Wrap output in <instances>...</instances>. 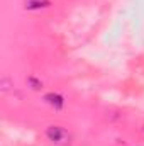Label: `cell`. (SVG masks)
Listing matches in <instances>:
<instances>
[{"label": "cell", "instance_id": "1", "mask_svg": "<svg viewBox=\"0 0 144 146\" xmlns=\"http://www.w3.org/2000/svg\"><path fill=\"white\" fill-rule=\"evenodd\" d=\"M46 136L49 141H53L54 145H66L70 141V134L66 129L59 127V126H49L46 131Z\"/></svg>", "mask_w": 144, "mask_h": 146}, {"label": "cell", "instance_id": "2", "mask_svg": "<svg viewBox=\"0 0 144 146\" xmlns=\"http://www.w3.org/2000/svg\"><path fill=\"white\" fill-rule=\"evenodd\" d=\"M44 100L51 107H54V109H58V110L65 106V99L61 95H58V94H48V95H44Z\"/></svg>", "mask_w": 144, "mask_h": 146}, {"label": "cell", "instance_id": "3", "mask_svg": "<svg viewBox=\"0 0 144 146\" xmlns=\"http://www.w3.org/2000/svg\"><path fill=\"white\" fill-rule=\"evenodd\" d=\"M51 2L49 0H24V7L29 10H37V9H46L49 7Z\"/></svg>", "mask_w": 144, "mask_h": 146}, {"label": "cell", "instance_id": "4", "mask_svg": "<svg viewBox=\"0 0 144 146\" xmlns=\"http://www.w3.org/2000/svg\"><path fill=\"white\" fill-rule=\"evenodd\" d=\"M27 83H29V85H31V87H32L34 90H37V88H41V85H42V83H41L39 80H36L34 76H31V78H27Z\"/></svg>", "mask_w": 144, "mask_h": 146}]
</instances>
